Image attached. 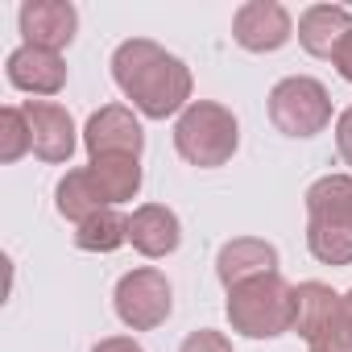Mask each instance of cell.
<instances>
[{"mask_svg": "<svg viewBox=\"0 0 352 352\" xmlns=\"http://www.w3.org/2000/svg\"><path fill=\"white\" fill-rule=\"evenodd\" d=\"M270 120L286 137H315L331 124V96L311 75H290L270 91Z\"/></svg>", "mask_w": 352, "mask_h": 352, "instance_id": "6", "label": "cell"}, {"mask_svg": "<svg viewBox=\"0 0 352 352\" xmlns=\"http://www.w3.org/2000/svg\"><path fill=\"white\" fill-rule=\"evenodd\" d=\"M112 79L116 87L133 100V108L149 120H166V116H183L195 100V79L191 67L170 54L166 46L149 42V38H129L116 46L112 54Z\"/></svg>", "mask_w": 352, "mask_h": 352, "instance_id": "1", "label": "cell"}, {"mask_svg": "<svg viewBox=\"0 0 352 352\" xmlns=\"http://www.w3.org/2000/svg\"><path fill=\"white\" fill-rule=\"evenodd\" d=\"M75 245L83 253H116L120 245H129V216H120L116 208L87 216L83 224H75Z\"/></svg>", "mask_w": 352, "mask_h": 352, "instance_id": "18", "label": "cell"}, {"mask_svg": "<svg viewBox=\"0 0 352 352\" xmlns=\"http://www.w3.org/2000/svg\"><path fill=\"white\" fill-rule=\"evenodd\" d=\"M241 145V124L232 116V108L216 104V100H195L179 124H174V149L183 162L199 166V170H216L224 162H232Z\"/></svg>", "mask_w": 352, "mask_h": 352, "instance_id": "4", "label": "cell"}, {"mask_svg": "<svg viewBox=\"0 0 352 352\" xmlns=\"http://www.w3.org/2000/svg\"><path fill=\"white\" fill-rule=\"evenodd\" d=\"M179 352H232V340H228L224 331L199 327V331H191V336L179 344Z\"/></svg>", "mask_w": 352, "mask_h": 352, "instance_id": "20", "label": "cell"}, {"mask_svg": "<svg viewBox=\"0 0 352 352\" xmlns=\"http://www.w3.org/2000/svg\"><path fill=\"white\" fill-rule=\"evenodd\" d=\"M265 274H278V249L270 241L236 236V241L220 245V253H216V278H220L224 290H232L241 282H253V278H265Z\"/></svg>", "mask_w": 352, "mask_h": 352, "instance_id": "13", "label": "cell"}, {"mask_svg": "<svg viewBox=\"0 0 352 352\" xmlns=\"http://www.w3.org/2000/svg\"><path fill=\"white\" fill-rule=\"evenodd\" d=\"M348 34H352V13L340 5H311L298 17V42L311 58H336Z\"/></svg>", "mask_w": 352, "mask_h": 352, "instance_id": "15", "label": "cell"}, {"mask_svg": "<svg viewBox=\"0 0 352 352\" xmlns=\"http://www.w3.org/2000/svg\"><path fill=\"white\" fill-rule=\"evenodd\" d=\"M112 307H116V319L133 331H153L170 319L174 311V290L166 282L162 270L153 265H141V270H129L120 282H116V294H112Z\"/></svg>", "mask_w": 352, "mask_h": 352, "instance_id": "7", "label": "cell"}, {"mask_svg": "<svg viewBox=\"0 0 352 352\" xmlns=\"http://www.w3.org/2000/svg\"><path fill=\"white\" fill-rule=\"evenodd\" d=\"M294 298V331L307 340V352H352V315L344 311V294L327 282H298Z\"/></svg>", "mask_w": 352, "mask_h": 352, "instance_id": "5", "label": "cell"}, {"mask_svg": "<svg viewBox=\"0 0 352 352\" xmlns=\"http://www.w3.org/2000/svg\"><path fill=\"white\" fill-rule=\"evenodd\" d=\"M91 352H145L133 336H108V340H100Z\"/></svg>", "mask_w": 352, "mask_h": 352, "instance_id": "22", "label": "cell"}, {"mask_svg": "<svg viewBox=\"0 0 352 352\" xmlns=\"http://www.w3.org/2000/svg\"><path fill=\"white\" fill-rule=\"evenodd\" d=\"M307 249L323 265H352V174H323L307 187Z\"/></svg>", "mask_w": 352, "mask_h": 352, "instance_id": "2", "label": "cell"}, {"mask_svg": "<svg viewBox=\"0 0 352 352\" xmlns=\"http://www.w3.org/2000/svg\"><path fill=\"white\" fill-rule=\"evenodd\" d=\"M83 145L96 157H141L145 149V133H141V120L133 116V108L124 104H108L100 112H91L87 129H83Z\"/></svg>", "mask_w": 352, "mask_h": 352, "instance_id": "9", "label": "cell"}, {"mask_svg": "<svg viewBox=\"0 0 352 352\" xmlns=\"http://www.w3.org/2000/svg\"><path fill=\"white\" fill-rule=\"evenodd\" d=\"M294 38V21L278 0H249L232 17V42L249 54H274Z\"/></svg>", "mask_w": 352, "mask_h": 352, "instance_id": "8", "label": "cell"}, {"mask_svg": "<svg viewBox=\"0 0 352 352\" xmlns=\"http://www.w3.org/2000/svg\"><path fill=\"white\" fill-rule=\"evenodd\" d=\"M17 21H21L25 46H42V50L63 54L75 42L79 9L71 5V0H25L21 13H17Z\"/></svg>", "mask_w": 352, "mask_h": 352, "instance_id": "10", "label": "cell"}, {"mask_svg": "<svg viewBox=\"0 0 352 352\" xmlns=\"http://www.w3.org/2000/svg\"><path fill=\"white\" fill-rule=\"evenodd\" d=\"M21 108H25L30 129H34V153H38L42 162H50V166L71 162V153H75V145H79L71 112H67L63 104H54V100H30V104H21Z\"/></svg>", "mask_w": 352, "mask_h": 352, "instance_id": "11", "label": "cell"}, {"mask_svg": "<svg viewBox=\"0 0 352 352\" xmlns=\"http://www.w3.org/2000/svg\"><path fill=\"white\" fill-rule=\"evenodd\" d=\"M344 311H348V315H352V290H348V294H344Z\"/></svg>", "mask_w": 352, "mask_h": 352, "instance_id": "24", "label": "cell"}, {"mask_svg": "<svg viewBox=\"0 0 352 352\" xmlns=\"http://www.w3.org/2000/svg\"><path fill=\"white\" fill-rule=\"evenodd\" d=\"M224 311H228L232 331H241L249 340H278V336L294 331L298 298H294V286L282 274H265V278L232 286Z\"/></svg>", "mask_w": 352, "mask_h": 352, "instance_id": "3", "label": "cell"}, {"mask_svg": "<svg viewBox=\"0 0 352 352\" xmlns=\"http://www.w3.org/2000/svg\"><path fill=\"white\" fill-rule=\"evenodd\" d=\"M331 67L340 71V79H348L352 83V34H348V42L336 50V58H331Z\"/></svg>", "mask_w": 352, "mask_h": 352, "instance_id": "23", "label": "cell"}, {"mask_svg": "<svg viewBox=\"0 0 352 352\" xmlns=\"http://www.w3.org/2000/svg\"><path fill=\"white\" fill-rule=\"evenodd\" d=\"M129 245L141 253V257H170L174 249L183 245V224L166 204H141L133 216H129Z\"/></svg>", "mask_w": 352, "mask_h": 352, "instance_id": "14", "label": "cell"}, {"mask_svg": "<svg viewBox=\"0 0 352 352\" xmlns=\"http://www.w3.org/2000/svg\"><path fill=\"white\" fill-rule=\"evenodd\" d=\"M54 208H58V216H63V220L83 224L87 216L104 212V208H108V199H104V191L96 187L91 170L83 166V170H67V174H63V183H58V191H54Z\"/></svg>", "mask_w": 352, "mask_h": 352, "instance_id": "16", "label": "cell"}, {"mask_svg": "<svg viewBox=\"0 0 352 352\" xmlns=\"http://www.w3.org/2000/svg\"><path fill=\"white\" fill-rule=\"evenodd\" d=\"M87 170H91L96 187L104 191L108 208L129 204V199H137V191H141V157H96Z\"/></svg>", "mask_w": 352, "mask_h": 352, "instance_id": "17", "label": "cell"}, {"mask_svg": "<svg viewBox=\"0 0 352 352\" xmlns=\"http://www.w3.org/2000/svg\"><path fill=\"white\" fill-rule=\"evenodd\" d=\"M34 149V129L21 104H9L0 112V162H17Z\"/></svg>", "mask_w": 352, "mask_h": 352, "instance_id": "19", "label": "cell"}, {"mask_svg": "<svg viewBox=\"0 0 352 352\" xmlns=\"http://www.w3.org/2000/svg\"><path fill=\"white\" fill-rule=\"evenodd\" d=\"M5 75L17 91H30V96H58L67 87V63L63 54L54 50H42V46H17L5 63Z\"/></svg>", "mask_w": 352, "mask_h": 352, "instance_id": "12", "label": "cell"}, {"mask_svg": "<svg viewBox=\"0 0 352 352\" xmlns=\"http://www.w3.org/2000/svg\"><path fill=\"white\" fill-rule=\"evenodd\" d=\"M336 149H340L344 166H352V108H344L336 116Z\"/></svg>", "mask_w": 352, "mask_h": 352, "instance_id": "21", "label": "cell"}]
</instances>
